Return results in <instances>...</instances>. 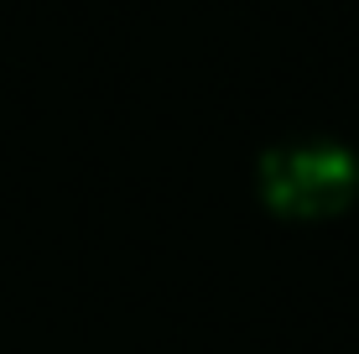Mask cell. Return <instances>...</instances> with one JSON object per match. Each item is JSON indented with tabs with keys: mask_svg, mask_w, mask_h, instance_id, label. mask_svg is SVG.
Segmentation results:
<instances>
[{
	"mask_svg": "<svg viewBox=\"0 0 359 354\" xmlns=\"http://www.w3.org/2000/svg\"><path fill=\"white\" fill-rule=\"evenodd\" d=\"M266 214L292 224H323L359 203V156L344 141H281L255 162Z\"/></svg>",
	"mask_w": 359,
	"mask_h": 354,
	"instance_id": "cell-1",
	"label": "cell"
}]
</instances>
